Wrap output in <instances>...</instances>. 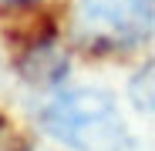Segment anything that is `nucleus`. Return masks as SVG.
Returning <instances> with one entry per match:
<instances>
[{
	"mask_svg": "<svg viewBox=\"0 0 155 151\" xmlns=\"http://www.w3.org/2000/svg\"><path fill=\"white\" fill-rule=\"evenodd\" d=\"M41 128L71 151H132V134L108 91L71 87L41 108Z\"/></svg>",
	"mask_w": 155,
	"mask_h": 151,
	"instance_id": "nucleus-1",
	"label": "nucleus"
},
{
	"mask_svg": "<svg viewBox=\"0 0 155 151\" xmlns=\"http://www.w3.org/2000/svg\"><path fill=\"white\" fill-rule=\"evenodd\" d=\"M155 27V0H78V37L94 50L138 47Z\"/></svg>",
	"mask_w": 155,
	"mask_h": 151,
	"instance_id": "nucleus-2",
	"label": "nucleus"
},
{
	"mask_svg": "<svg viewBox=\"0 0 155 151\" xmlns=\"http://www.w3.org/2000/svg\"><path fill=\"white\" fill-rule=\"evenodd\" d=\"M128 97L132 104L142 111V114H152L155 118V61H148L128 84Z\"/></svg>",
	"mask_w": 155,
	"mask_h": 151,
	"instance_id": "nucleus-3",
	"label": "nucleus"
},
{
	"mask_svg": "<svg viewBox=\"0 0 155 151\" xmlns=\"http://www.w3.org/2000/svg\"><path fill=\"white\" fill-rule=\"evenodd\" d=\"M7 4H24V0H7Z\"/></svg>",
	"mask_w": 155,
	"mask_h": 151,
	"instance_id": "nucleus-4",
	"label": "nucleus"
}]
</instances>
